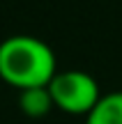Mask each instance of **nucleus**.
Listing matches in <instances>:
<instances>
[{"mask_svg":"<svg viewBox=\"0 0 122 124\" xmlns=\"http://www.w3.org/2000/svg\"><path fill=\"white\" fill-rule=\"evenodd\" d=\"M85 124H122V92H106L85 115Z\"/></svg>","mask_w":122,"mask_h":124,"instance_id":"obj_3","label":"nucleus"},{"mask_svg":"<svg viewBox=\"0 0 122 124\" xmlns=\"http://www.w3.org/2000/svg\"><path fill=\"white\" fill-rule=\"evenodd\" d=\"M49 92L55 108L74 113V115H88L101 99L97 80L81 69L58 71L49 83Z\"/></svg>","mask_w":122,"mask_h":124,"instance_id":"obj_2","label":"nucleus"},{"mask_svg":"<svg viewBox=\"0 0 122 124\" xmlns=\"http://www.w3.org/2000/svg\"><path fill=\"white\" fill-rule=\"evenodd\" d=\"M18 106L28 117H44L49 115V110L55 106L51 99L49 85L46 87H30V90H21L18 97Z\"/></svg>","mask_w":122,"mask_h":124,"instance_id":"obj_4","label":"nucleus"},{"mask_svg":"<svg viewBox=\"0 0 122 124\" xmlns=\"http://www.w3.org/2000/svg\"><path fill=\"white\" fill-rule=\"evenodd\" d=\"M58 74L55 53L44 39L14 35L0 41V78L18 90L46 87Z\"/></svg>","mask_w":122,"mask_h":124,"instance_id":"obj_1","label":"nucleus"}]
</instances>
